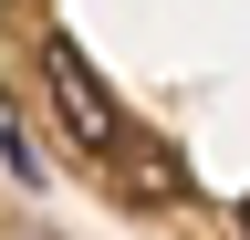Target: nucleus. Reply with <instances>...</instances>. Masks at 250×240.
Wrapping results in <instances>:
<instances>
[{
    "mask_svg": "<svg viewBox=\"0 0 250 240\" xmlns=\"http://www.w3.org/2000/svg\"><path fill=\"white\" fill-rule=\"evenodd\" d=\"M240 219H250V209H240Z\"/></svg>",
    "mask_w": 250,
    "mask_h": 240,
    "instance_id": "obj_3",
    "label": "nucleus"
},
{
    "mask_svg": "<svg viewBox=\"0 0 250 240\" xmlns=\"http://www.w3.org/2000/svg\"><path fill=\"white\" fill-rule=\"evenodd\" d=\"M115 177H125V198H177V188H188L177 157H167L156 136H125V146H115Z\"/></svg>",
    "mask_w": 250,
    "mask_h": 240,
    "instance_id": "obj_2",
    "label": "nucleus"
},
{
    "mask_svg": "<svg viewBox=\"0 0 250 240\" xmlns=\"http://www.w3.org/2000/svg\"><path fill=\"white\" fill-rule=\"evenodd\" d=\"M42 84H52V105H62V126H73V146H94V157H115V146H125V115H115V94L94 84V63H83L73 42L42 52Z\"/></svg>",
    "mask_w": 250,
    "mask_h": 240,
    "instance_id": "obj_1",
    "label": "nucleus"
}]
</instances>
